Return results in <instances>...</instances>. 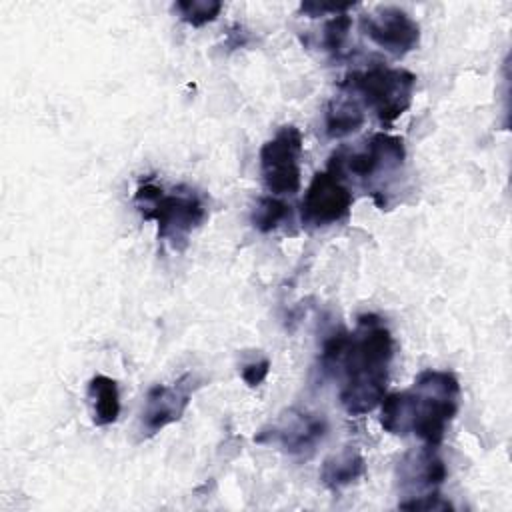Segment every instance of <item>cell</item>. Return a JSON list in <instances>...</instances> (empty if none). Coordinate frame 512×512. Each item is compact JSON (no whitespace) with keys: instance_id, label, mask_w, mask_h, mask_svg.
Returning a JSON list of instances; mask_svg holds the SVG:
<instances>
[{"instance_id":"obj_1","label":"cell","mask_w":512,"mask_h":512,"mask_svg":"<svg viewBox=\"0 0 512 512\" xmlns=\"http://www.w3.org/2000/svg\"><path fill=\"white\" fill-rule=\"evenodd\" d=\"M394 340L374 314L358 316L352 332H338L322 348V368L340 378V404L350 416L372 412L384 398Z\"/></svg>"},{"instance_id":"obj_2","label":"cell","mask_w":512,"mask_h":512,"mask_svg":"<svg viewBox=\"0 0 512 512\" xmlns=\"http://www.w3.org/2000/svg\"><path fill=\"white\" fill-rule=\"evenodd\" d=\"M458 400L456 376L430 368L418 374L412 388L382 398L380 426L394 436L414 434L424 444L438 446L458 412Z\"/></svg>"},{"instance_id":"obj_3","label":"cell","mask_w":512,"mask_h":512,"mask_svg":"<svg viewBox=\"0 0 512 512\" xmlns=\"http://www.w3.org/2000/svg\"><path fill=\"white\" fill-rule=\"evenodd\" d=\"M134 204L144 220L158 224V238L182 250L188 236L206 220L204 198L190 186H176L166 192L154 182H140L134 192Z\"/></svg>"},{"instance_id":"obj_4","label":"cell","mask_w":512,"mask_h":512,"mask_svg":"<svg viewBox=\"0 0 512 512\" xmlns=\"http://www.w3.org/2000/svg\"><path fill=\"white\" fill-rule=\"evenodd\" d=\"M416 76L404 68L370 66L368 70L350 72L340 88L352 94L362 106L370 108L380 124H392L412 104Z\"/></svg>"},{"instance_id":"obj_5","label":"cell","mask_w":512,"mask_h":512,"mask_svg":"<svg viewBox=\"0 0 512 512\" xmlns=\"http://www.w3.org/2000/svg\"><path fill=\"white\" fill-rule=\"evenodd\" d=\"M304 152L302 132L286 124L260 148V174L272 194H294L300 190Z\"/></svg>"},{"instance_id":"obj_6","label":"cell","mask_w":512,"mask_h":512,"mask_svg":"<svg viewBox=\"0 0 512 512\" xmlns=\"http://www.w3.org/2000/svg\"><path fill=\"white\" fill-rule=\"evenodd\" d=\"M406 158L404 140L400 136L378 132L364 142V146L356 152L344 154V150L332 156L328 170L342 176V172L352 174L358 180L372 182L380 176H388L402 168Z\"/></svg>"},{"instance_id":"obj_7","label":"cell","mask_w":512,"mask_h":512,"mask_svg":"<svg viewBox=\"0 0 512 512\" xmlns=\"http://www.w3.org/2000/svg\"><path fill=\"white\" fill-rule=\"evenodd\" d=\"M354 196L342 178L332 172H316L300 204L302 224L308 228H326L348 218Z\"/></svg>"},{"instance_id":"obj_8","label":"cell","mask_w":512,"mask_h":512,"mask_svg":"<svg viewBox=\"0 0 512 512\" xmlns=\"http://www.w3.org/2000/svg\"><path fill=\"white\" fill-rule=\"evenodd\" d=\"M362 32L382 50L400 58L420 42L418 22L398 6H380L360 18Z\"/></svg>"},{"instance_id":"obj_9","label":"cell","mask_w":512,"mask_h":512,"mask_svg":"<svg viewBox=\"0 0 512 512\" xmlns=\"http://www.w3.org/2000/svg\"><path fill=\"white\" fill-rule=\"evenodd\" d=\"M194 390L192 374H184L174 384H156L148 390L144 408L140 414L142 434L152 436L166 428L168 424L182 418L184 410L190 404V396Z\"/></svg>"},{"instance_id":"obj_10","label":"cell","mask_w":512,"mask_h":512,"mask_svg":"<svg viewBox=\"0 0 512 512\" xmlns=\"http://www.w3.org/2000/svg\"><path fill=\"white\" fill-rule=\"evenodd\" d=\"M328 434V422L322 414L288 412L270 430L256 436L258 442L280 444L290 454L312 452Z\"/></svg>"},{"instance_id":"obj_11","label":"cell","mask_w":512,"mask_h":512,"mask_svg":"<svg viewBox=\"0 0 512 512\" xmlns=\"http://www.w3.org/2000/svg\"><path fill=\"white\" fill-rule=\"evenodd\" d=\"M448 470L444 460L438 456L436 446L424 444L416 452H408L398 464V482L404 490H416V494L408 496H422L430 492H438L436 488L446 480Z\"/></svg>"},{"instance_id":"obj_12","label":"cell","mask_w":512,"mask_h":512,"mask_svg":"<svg viewBox=\"0 0 512 512\" xmlns=\"http://www.w3.org/2000/svg\"><path fill=\"white\" fill-rule=\"evenodd\" d=\"M344 92V90H342ZM366 116L362 104L348 92L330 100L326 108V134L328 138H344L362 128Z\"/></svg>"},{"instance_id":"obj_13","label":"cell","mask_w":512,"mask_h":512,"mask_svg":"<svg viewBox=\"0 0 512 512\" xmlns=\"http://www.w3.org/2000/svg\"><path fill=\"white\" fill-rule=\"evenodd\" d=\"M364 472H366L364 456L354 448H346L324 460L320 470V480L326 488L340 490L356 482Z\"/></svg>"},{"instance_id":"obj_14","label":"cell","mask_w":512,"mask_h":512,"mask_svg":"<svg viewBox=\"0 0 512 512\" xmlns=\"http://www.w3.org/2000/svg\"><path fill=\"white\" fill-rule=\"evenodd\" d=\"M88 398L92 404L94 422L98 426H108L118 420L120 414V394L118 384L110 376L96 374L88 382Z\"/></svg>"},{"instance_id":"obj_15","label":"cell","mask_w":512,"mask_h":512,"mask_svg":"<svg viewBox=\"0 0 512 512\" xmlns=\"http://www.w3.org/2000/svg\"><path fill=\"white\" fill-rule=\"evenodd\" d=\"M290 216V206L278 198L262 196L256 200L252 208V226L260 232H272L276 230L286 218Z\"/></svg>"},{"instance_id":"obj_16","label":"cell","mask_w":512,"mask_h":512,"mask_svg":"<svg viewBox=\"0 0 512 512\" xmlns=\"http://www.w3.org/2000/svg\"><path fill=\"white\" fill-rule=\"evenodd\" d=\"M174 10L180 14V20H184L190 26H204L222 10V2L218 0H180L174 4Z\"/></svg>"},{"instance_id":"obj_17","label":"cell","mask_w":512,"mask_h":512,"mask_svg":"<svg viewBox=\"0 0 512 512\" xmlns=\"http://www.w3.org/2000/svg\"><path fill=\"white\" fill-rule=\"evenodd\" d=\"M350 28H352V18L348 14L332 16L324 24V32H322V46H324V50H328L332 54H340V50L346 44Z\"/></svg>"},{"instance_id":"obj_18","label":"cell","mask_w":512,"mask_h":512,"mask_svg":"<svg viewBox=\"0 0 512 512\" xmlns=\"http://www.w3.org/2000/svg\"><path fill=\"white\" fill-rule=\"evenodd\" d=\"M398 508H404V510H452V504L448 500H444L438 492H430V494L414 496L410 500H402L398 504Z\"/></svg>"},{"instance_id":"obj_19","label":"cell","mask_w":512,"mask_h":512,"mask_svg":"<svg viewBox=\"0 0 512 512\" xmlns=\"http://www.w3.org/2000/svg\"><path fill=\"white\" fill-rule=\"evenodd\" d=\"M268 370H270V360L268 358H260L256 362H250V364L242 366V378H244V382L248 386H258L268 376Z\"/></svg>"},{"instance_id":"obj_20","label":"cell","mask_w":512,"mask_h":512,"mask_svg":"<svg viewBox=\"0 0 512 512\" xmlns=\"http://www.w3.org/2000/svg\"><path fill=\"white\" fill-rule=\"evenodd\" d=\"M354 4H318V2H306V4H302L300 6V10L304 12V14H308L310 18H316V16H320V14H326V12H330L332 16H336V14H346L350 8H352Z\"/></svg>"}]
</instances>
